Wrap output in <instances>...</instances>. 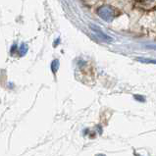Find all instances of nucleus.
I'll return each mask as SVG.
<instances>
[{
	"label": "nucleus",
	"mask_w": 156,
	"mask_h": 156,
	"mask_svg": "<svg viewBox=\"0 0 156 156\" xmlns=\"http://www.w3.org/2000/svg\"><path fill=\"white\" fill-rule=\"evenodd\" d=\"M98 15L105 21H111L114 18L115 13L109 6H102L98 9Z\"/></svg>",
	"instance_id": "nucleus-1"
},
{
	"label": "nucleus",
	"mask_w": 156,
	"mask_h": 156,
	"mask_svg": "<svg viewBox=\"0 0 156 156\" xmlns=\"http://www.w3.org/2000/svg\"><path fill=\"white\" fill-rule=\"evenodd\" d=\"M91 28H92V30H94V32L99 35V37L100 38H102L103 41H112V38H111L110 37H108V35H106L104 33H102L101 30L97 28V27H95V26H91Z\"/></svg>",
	"instance_id": "nucleus-2"
},
{
	"label": "nucleus",
	"mask_w": 156,
	"mask_h": 156,
	"mask_svg": "<svg viewBox=\"0 0 156 156\" xmlns=\"http://www.w3.org/2000/svg\"><path fill=\"white\" fill-rule=\"evenodd\" d=\"M137 60L140 62H144V63H153L156 64V60H152V59H146V58H137Z\"/></svg>",
	"instance_id": "nucleus-3"
},
{
	"label": "nucleus",
	"mask_w": 156,
	"mask_h": 156,
	"mask_svg": "<svg viewBox=\"0 0 156 156\" xmlns=\"http://www.w3.org/2000/svg\"><path fill=\"white\" fill-rule=\"evenodd\" d=\"M97 156H104V155H97Z\"/></svg>",
	"instance_id": "nucleus-4"
}]
</instances>
